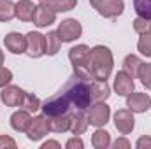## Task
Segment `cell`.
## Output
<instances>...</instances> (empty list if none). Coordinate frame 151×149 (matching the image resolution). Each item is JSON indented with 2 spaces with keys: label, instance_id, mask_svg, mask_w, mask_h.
<instances>
[{
  "label": "cell",
  "instance_id": "obj_12",
  "mask_svg": "<svg viewBox=\"0 0 151 149\" xmlns=\"http://www.w3.org/2000/svg\"><path fill=\"white\" fill-rule=\"evenodd\" d=\"M55 19H56V11H53L51 7H47V5H44V4L35 5L34 16H32L34 25H37L39 28H44V27L53 25Z\"/></svg>",
  "mask_w": 151,
  "mask_h": 149
},
{
  "label": "cell",
  "instance_id": "obj_15",
  "mask_svg": "<svg viewBox=\"0 0 151 149\" xmlns=\"http://www.w3.org/2000/svg\"><path fill=\"white\" fill-rule=\"evenodd\" d=\"M134 88H135L134 79L127 74L125 70H121V72H118V74L114 75V91L118 95L128 97L130 93H134Z\"/></svg>",
  "mask_w": 151,
  "mask_h": 149
},
{
  "label": "cell",
  "instance_id": "obj_1",
  "mask_svg": "<svg viewBox=\"0 0 151 149\" xmlns=\"http://www.w3.org/2000/svg\"><path fill=\"white\" fill-rule=\"evenodd\" d=\"M62 93L65 95V98L70 102L72 109H76V111H86L90 107V104L93 102L91 100V88H90L88 79L79 77L77 74H74L65 82Z\"/></svg>",
  "mask_w": 151,
  "mask_h": 149
},
{
  "label": "cell",
  "instance_id": "obj_6",
  "mask_svg": "<svg viewBox=\"0 0 151 149\" xmlns=\"http://www.w3.org/2000/svg\"><path fill=\"white\" fill-rule=\"evenodd\" d=\"M86 116H88V123H90V125L100 128V126H104V125L109 121L111 109H109L104 102H97L95 105H90V107H88Z\"/></svg>",
  "mask_w": 151,
  "mask_h": 149
},
{
  "label": "cell",
  "instance_id": "obj_38",
  "mask_svg": "<svg viewBox=\"0 0 151 149\" xmlns=\"http://www.w3.org/2000/svg\"><path fill=\"white\" fill-rule=\"evenodd\" d=\"M150 34H151V19H150Z\"/></svg>",
  "mask_w": 151,
  "mask_h": 149
},
{
  "label": "cell",
  "instance_id": "obj_27",
  "mask_svg": "<svg viewBox=\"0 0 151 149\" xmlns=\"http://www.w3.org/2000/svg\"><path fill=\"white\" fill-rule=\"evenodd\" d=\"M139 79H141V82L151 90V63H141V67H139Z\"/></svg>",
  "mask_w": 151,
  "mask_h": 149
},
{
  "label": "cell",
  "instance_id": "obj_7",
  "mask_svg": "<svg viewBox=\"0 0 151 149\" xmlns=\"http://www.w3.org/2000/svg\"><path fill=\"white\" fill-rule=\"evenodd\" d=\"M25 97H27V91H23L19 86H4L2 93H0V100L7 105V107H18V105H23L25 102Z\"/></svg>",
  "mask_w": 151,
  "mask_h": 149
},
{
  "label": "cell",
  "instance_id": "obj_26",
  "mask_svg": "<svg viewBox=\"0 0 151 149\" xmlns=\"http://www.w3.org/2000/svg\"><path fill=\"white\" fill-rule=\"evenodd\" d=\"M134 7L139 18L151 19V0H134Z\"/></svg>",
  "mask_w": 151,
  "mask_h": 149
},
{
  "label": "cell",
  "instance_id": "obj_9",
  "mask_svg": "<svg viewBox=\"0 0 151 149\" xmlns=\"http://www.w3.org/2000/svg\"><path fill=\"white\" fill-rule=\"evenodd\" d=\"M114 126H116V130L119 133L128 135L134 130V126H135V119H134L132 111L130 109H119V111H116V114H114Z\"/></svg>",
  "mask_w": 151,
  "mask_h": 149
},
{
  "label": "cell",
  "instance_id": "obj_13",
  "mask_svg": "<svg viewBox=\"0 0 151 149\" xmlns=\"http://www.w3.org/2000/svg\"><path fill=\"white\" fill-rule=\"evenodd\" d=\"M127 107L132 112H146L151 107V97L146 93H130L127 97Z\"/></svg>",
  "mask_w": 151,
  "mask_h": 149
},
{
  "label": "cell",
  "instance_id": "obj_11",
  "mask_svg": "<svg viewBox=\"0 0 151 149\" xmlns=\"http://www.w3.org/2000/svg\"><path fill=\"white\" fill-rule=\"evenodd\" d=\"M47 132H51L49 123H47V117L42 114V116H37V117H32V123L27 130V135H28L30 140L35 142V140H40L42 137H46Z\"/></svg>",
  "mask_w": 151,
  "mask_h": 149
},
{
  "label": "cell",
  "instance_id": "obj_32",
  "mask_svg": "<svg viewBox=\"0 0 151 149\" xmlns=\"http://www.w3.org/2000/svg\"><path fill=\"white\" fill-rule=\"evenodd\" d=\"M0 149H16V142L9 135H0Z\"/></svg>",
  "mask_w": 151,
  "mask_h": 149
},
{
  "label": "cell",
  "instance_id": "obj_28",
  "mask_svg": "<svg viewBox=\"0 0 151 149\" xmlns=\"http://www.w3.org/2000/svg\"><path fill=\"white\" fill-rule=\"evenodd\" d=\"M137 49L144 54V56H151V34H142L137 42Z\"/></svg>",
  "mask_w": 151,
  "mask_h": 149
},
{
  "label": "cell",
  "instance_id": "obj_3",
  "mask_svg": "<svg viewBox=\"0 0 151 149\" xmlns=\"http://www.w3.org/2000/svg\"><path fill=\"white\" fill-rule=\"evenodd\" d=\"M69 58L74 67V74L84 79H91V69H90V47L84 44H79L69 51Z\"/></svg>",
  "mask_w": 151,
  "mask_h": 149
},
{
  "label": "cell",
  "instance_id": "obj_36",
  "mask_svg": "<svg viewBox=\"0 0 151 149\" xmlns=\"http://www.w3.org/2000/svg\"><path fill=\"white\" fill-rule=\"evenodd\" d=\"M47 148H56V149H60L62 146H60L58 142H55V140H47V142H44V144H42V149H47Z\"/></svg>",
  "mask_w": 151,
  "mask_h": 149
},
{
  "label": "cell",
  "instance_id": "obj_10",
  "mask_svg": "<svg viewBox=\"0 0 151 149\" xmlns=\"http://www.w3.org/2000/svg\"><path fill=\"white\" fill-rule=\"evenodd\" d=\"M27 51L32 58H40L46 54V37L39 32L27 34Z\"/></svg>",
  "mask_w": 151,
  "mask_h": 149
},
{
  "label": "cell",
  "instance_id": "obj_5",
  "mask_svg": "<svg viewBox=\"0 0 151 149\" xmlns=\"http://www.w3.org/2000/svg\"><path fill=\"white\" fill-rule=\"evenodd\" d=\"M90 4L100 16L109 18V19L121 16V12L125 9L123 0H90Z\"/></svg>",
  "mask_w": 151,
  "mask_h": 149
},
{
  "label": "cell",
  "instance_id": "obj_23",
  "mask_svg": "<svg viewBox=\"0 0 151 149\" xmlns=\"http://www.w3.org/2000/svg\"><path fill=\"white\" fill-rule=\"evenodd\" d=\"M44 37H46V54L55 56L62 46V39L58 35V32H47V35H44Z\"/></svg>",
  "mask_w": 151,
  "mask_h": 149
},
{
  "label": "cell",
  "instance_id": "obj_8",
  "mask_svg": "<svg viewBox=\"0 0 151 149\" xmlns=\"http://www.w3.org/2000/svg\"><path fill=\"white\" fill-rule=\"evenodd\" d=\"M56 32H58V35L62 39V42H72V40L81 37L83 27H81V23L77 19H65V21L60 23Z\"/></svg>",
  "mask_w": 151,
  "mask_h": 149
},
{
  "label": "cell",
  "instance_id": "obj_29",
  "mask_svg": "<svg viewBox=\"0 0 151 149\" xmlns=\"http://www.w3.org/2000/svg\"><path fill=\"white\" fill-rule=\"evenodd\" d=\"M23 107H25L27 111H30V112H35L37 109H40V102H39V98L35 97V95L27 93L25 102H23Z\"/></svg>",
  "mask_w": 151,
  "mask_h": 149
},
{
  "label": "cell",
  "instance_id": "obj_35",
  "mask_svg": "<svg viewBox=\"0 0 151 149\" xmlns=\"http://www.w3.org/2000/svg\"><path fill=\"white\" fill-rule=\"evenodd\" d=\"M113 146H114L116 149H128V148H130V142H128L127 139H118Z\"/></svg>",
  "mask_w": 151,
  "mask_h": 149
},
{
  "label": "cell",
  "instance_id": "obj_34",
  "mask_svg": "<svg viewBox=\"0 0 151 149\" xmlns=\"http://www.w3.org/2000/svg\"><path fill=\"white\" fill-rule=\"evenodd\" d=\"M135 146L137 149H151V137H141Z\"/></svg>",
  "mask_w": 151,
  "mask_h": 149
},
{
  "label": "cell",
  "instance_id": "obj_14",
  "mask_svg": "<svg viewBox=\"0 0 151 149\" xmlns=\"http://www.w3.org/2000/svg\"><path fill=\"white\" fill-rule=\"evenodd\" d=\"M4 44L7 47V51H11L12 54H23L27 51V37L18 34V32H11L4 39Z\"/></svg>",
  "mask_w": 151,
  "mask_h": 149
},
{
  "label": "cell",
  "instance_id": "obj_4",
  "mask_svg": "<svg viewBox=\"0 0 151 149\" xmlns=\"http://www.w3.org/2000/svg\"><path fill=\"white\" fill-rule=\"evenodd\" d=\"M40 109L44 112V116L53 117V116H67V114H70L72 105H70V102L65 98V95L60 91V93H56L55 97L47 98V100L40 105Z\"/></svg>",
  "mask_w": 151,
  "mask_h": 149
},
{
  "label": "cell",
  "instance_id": "obj_18",
  "mask_svg": "<svg viewBox=\"0 0 151 149\" xmlns=\"http://www.w3.org/2000/svg\"><path fill=\"white\" fill-rule=\"evenodd\" d=\"M88 116L84 114V111H77L70 116V132L74 135H83L88 130Z\"/></svg>",
  "mask_w": 151,
  "mask_h": 149
},
{
  "label": "cell",
  "instance_id": "obj_21",
  "mask_svg": "<svg viewBox=\"0 0 151 149\" xmlns=\"http://www.w3.org/2000/svg\"><path fill=\"white\" fill-rule=\"evenodd\" d=\"M40 4L51 7L56 12H67V11H72L77 5V0H40Z\"/></svg>",
  "mask_w": 151,
  "mask_h": 149
},
{
  "label": "cell",
  "instance_id": "obj_19",
  "mask_svg": "<svg viewBox=\"0 0 151 149\" xmlns=\"http://www.w3.org/2000/svg\"><path fill=\"white\" fill-rule=\"evenodd\" d=\"M46 117H47V116H46ZM47 123H49V130H51V132H56V133L69 132V130H70V114L47 117Z\"/></svg>",
  "mask_w": 151,
  "mask_h": 149
},
{
  "label": "cell",
  "instance_id": "obj_25",
  "mask_svg": "<svg viewBox=\"0 0 151 149\" xmlns=\"http://www.w3.org/2000/svg\"><path fill=\"white\" fill-rule=\"evenodd\" d=\"M16 16V4L11 0H0V21L7 23Z\"/></svg>",
  "mask_w": 151,
  "mask_h": 149
},
{
  "label": "cell",
  "instance_id": "obj_22",
  "mask_svg": "<svg viewBox=\"0 0 151 149\" xmlns=\"http://www.w3.org/2000/svg\"><path fill=\"white\" fill-rule=\"evenodd\" d=\"M141 63H142V62H141L139 56L128 54V56L123 60V70L130 75L132 79H135V77H139V67H141Z\"/></svg>",
  "mask_w": 151,
  "mask_h": 149
},
{
  "label": "cell",
  "instance_id": "obj_24",
  "mask_svg": "<svg viewBox=\"0 0 151 149\" xmlns=\"http://www.w3.org/2000/svg\"><path fill=\"white\" fill-rule=\"evenodd\" d=\"M91 144H93V148H97V149H107L111 146V135H109V132L99 128L91 135Z\"/></svg>",
  "mask_w": 151,
  "mask_h": 149
},
{
  "label": "cell",
  "instance_id": "obj_33",
  "mask_svg": "<svg viewBox=\"0 0 151 149\" xmlns=\"http://www.w3.org/2000/svg\"><path fill=\"white\" fill-rule=\"evenodd\" d=\"M67 149H83V140L79 139V137H74V139H70V140H67Z\"/></svg>",
  "mask_w": 151,
  "mask_h": 149
},
{
  "label": "cell",
  "instance_id": "obj_30",
  "mask_svg": "<svg viewBox=\"0 0 151 149\" xmlns=\"http://www.w3.org/2000/svg\"><path fill=\"white\" fill-rule=\"evenodd\" d=\"M134 30L142 35V34H150V19H144V18H137L134 21Z\"/></svg>",
  "mask_w": 151,
  "mask_h": 149
},
{
  "label": "cell",
  "instance_id": "obj_20",
  "mask_svg": "<svg viewBox=\"0 0 151 149\" xmlns=\"http://www.w3.org/2000/svg\"><path fill=\"white\" fill-rule=\"evenodd\" d=\"M34 11H35V5L30 0H19L16 4V18L19 21H32Z\"/></svg>",
  "mask_w": 151,
  "mask_h": 149
},
{
  "label": "cell",
  "instance_id": "obj_37",
  "mask_svg": "<svg viewBox=\"0 0 151 149\" xmlns=\"http://www.w3.org/2000/svg\"><path fill=\"white\" fill-rule=\"evenodd\" d=\"M2 65H4V53L0 51V67H2Z\"/></svg>",
  "mask_w": 151,
  "mask_h": 149
},
{
  "label": "cell",
  "instance_id": "obj_16",
  "mask_svg": "<svg viewBox=\"0 0 151 149\" xmlns=\"http://www.w3.org/2000/svg\"><path fill=\"white\" fill-rule=\"evenodd\" d=\"M32 123V116H30V111H16L12 116H11V126L16 130V132H27L28 126Z\"/></svg>",
  "mask_w": 151,
  "mask_h": 149
},
{
  "label": "cell",
  "instance_id": "obj_17",
  "mask_svg": "<svg viewBox=\"0 0 151 149\" xmlns=\"http://www.w3.org/2000/svg\"><path fill=\"white\" fill-rule=\"evenodd\" d=\"M90 88H91V100L93 102H106L111 95V88L106 81H97L95 79L90 84Z\"/></svg>",
  "mask_w": 151,
  "mask_h": 149
},
{
  "label": "cell",
  "instance_id": "obj_2",
  "mask_svg": "<svg viewBox=\"0 0 151 149\" xmlns=\"http://www.w3.org/2000/svg\"><path fill=\"white\" fill-rule=\"evenodd\" d=\"M113 54L109 47L106 46H95L90 49V69H91V79L106 81L113 72Z\"/></svg>",
  "mask_w": 151,
  "mask_h": 149
},
{
  "label": "cell",
  "instance_id": "obj_31",
  "mask_svg": "<svg viewBox=\"0 0 151 149\" xmlns=\"http://www.w3.org/2000/svg\"><path fill=\"white\" fill-rule=\"evenodd\" d=\"M11 81H12V72L5 67H0V88L7 86Z\"/></svg>",
  "mask_w": 151,
  "mask_h": 149
}]
</instances>
